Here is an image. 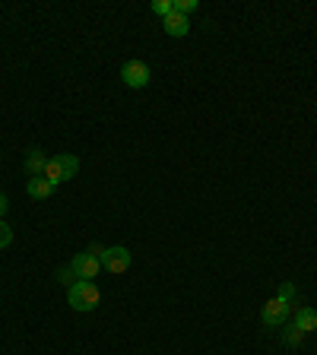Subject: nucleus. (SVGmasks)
<instances>
[{
    "mask_svg": "<svg viewBox=\"0 0 317 355\" xmlns=\"http://www.w3.org/2000/svg\"><path fill=\"white\" fill-rule=\"evenodd\" d=\"M302 336H305V333H302V330H298V327H295V324L289 327V336H286V340H289V343H292V346H298V343H302Z\"/></svg>",
    "mask_w": 317,
    "mask_h": 355,
    "instance_id": "obj_16",
    "label": "nucleus"
},
{
    "mask_svg": "<svg viewBox=\"0 0 317 355\" xmlns=\"http://www.w3.org/2000/svg\"><path fill=\"white\" fill-rule=\"evenodd\" d=\"M22 168H26V175H29V178L44 175V168H48V155H44L42 149H29V153H26V162H22Z\"/></svg>",
    "mask_w": 317,
    "mask_h": 355,
    "instance_id": "obj_8",
    "label": "nucleus"
},
{
    "mask_svg": "<svg viewBox=\"0 0 317 355\" xmlns=\"http://www.w3.org/2000/svg\"><path fill=\"white\" fill-rule=\"evenodd\" d=\"M70 270H74L76 279H89V282H92L98 276V270H102V260H98L92 251H83V254H76V257L70 260Z\"/></svg>",
    "mask_w": 317,
    "mask_h": 355,
    "instance_id": "obj_5",
    "label": "nucleus"
},
{
    "mask_svg": "<svg viewBox=\"0 0 317 355\" xmlns=\"http://www.w3.org/2000/svg\"><path fill=\"white\" fill-rule=\"evenodd\" d=\"M58 282H60V286H67V288H70V286L76 282V276H74V270H70V263L60 266V270H58Z\"/></svg>",
    "mask_w": 317,
    "mask_h": 355,
    "instance_id": "obj_13",
    "label": "nucleus"
},
{
    "mask_svg": "<svg viewBox=\"0 0 317 355\" xmlns=\"http://www.w3.org/2000/svg\"><path fill=\"white\" fill-rule=\"evenodd\" d=\"M171 7H175V13L187 16V13H194V10H197L200 3H197V0H171Z\"/></svg>",
    "mask_w": 317,
    "mask_h": 355,
    "instance_id": "obj_11",
    "label": "nucleus"
},
{
    "mask_svg": "<svg viewBox=\"0 0 317 355\" xmlns=\"http://www.w3.org/2000/svg\"><path fill=\"white\" fill-rule=\"evenodd\" d=\"M149 10H153L155 16H162V19H165V16H169L175 7H171V0H153V3H149Z\"/></svg>",
    "mask_w": 317,
    "mask_h": 355,
    "instance_id": "obj_12",
    "label": "nucleus"
},
{
    "mask_svg": "<svg viewBox=\"0 0 317 355\" xmlns=\"http://www.w3.org/2000/svg\"><path fill=\"white\" fill-rule=\"evenodd\" d=\"M289 314H292V304L282 302V298H270V302L264 304V311H260V320H264L266 327H286Z\"/></svg>",
    "mask_w": 317,
    "mask_h": 355,
    "instance_id": "obj_6",
    "label": "nucleus"
},
{
    "mask_svg": "<svg viewBox=\"0 0 317 355\" xmlns=\"http://www.w3.org/2000/svg\"><path fill=\"white\" fill-rule=\"evenodd\" d=\"M276 298H282V302L292 304V298H295V286H292V282H280V292H276Z\"/></svg>",
    "mask_w": 317,
    "mask_h": 355,
    "instance_id": "obj_15",
    "label": "nucleus"
},
{
    "mask_svg": "<svg viewBox=\"0 0 317 355\" xmlns=\"http://www.w3.org/2000/svg\"><path fill=\"white\" fill-rule=\"evenodd\" d=\"M162 26H165V32H169L171 38H185L187 32H191V22H187V16L175 13V10H171V13L162 19Z\"/></svg>",
    "mask_w": 317,
    "mask_h": 355,
    "instance_id": "obj_7",
    "label": "nucleus"
},
{
    "mask_svg": "<svg viewBox=\"0 0 317 355\" xmlns=\"http://www.w3.org/2000/svg\"><path fill=\"white\" fill-rule=\"evenodd\" d=\"M98 260H102V270H108V273L121 276V273H127V270H130L133 254L127 251L124 244H114V248H102Z\"/></svg>",
    "mask_w": 317,
    "mask_h": 355,
    "instance_id": "obj_3",
    "label": "nucleus"
},
{
    "mask_svg": "<svg viewBox=\"0 0 317 355\" xmlns=\"http://www.w3.org/2000/svg\"><path fill=\"white\" fill-rule=\"evenodd\" d=\"M292 324H295L298 330L308 336V333L317 330V311H314V308H298L295 314H292Z\"/></svg>",
    "mask_w": 317,
    "mask_h": 355,
    "instance_id": "obj_10",
    "label": "nucleus"
},
{
    "mask_svg": "<svg viewBox=\"0 0 317 355\" xmlns=\"http://www.w3.org/2000/svg\"><path fill=\"white\" fill-rule=\"evenodd\" d=\"M51 191H54V184L44 175L29 178V181H26V193H29L32 200H48V197H51Z\"/></svg>",
    "mask_w": 317,
    "mask_h": 355,
    "instance_id": "obj_9",
    "label": "nucleus"
},
{
    "mask_svg": "<svg viewBox=\"0 0 317 355\" xmlns=\"http://www.w3.org/2000/svg\"><path fill=\"white\" fill-rule=\"evenodd\" d=\"M67 304L80 314H89V311H96L102 304V292L96 288V282L89 279H76L74 286L67 288Z\"/></svg>",
    "mask_w": 317,
    "mask_h": 355,
    "instance_id": "obj_1",
    "label": "nucleus"
},
{
    "mask_svg": "<svg viewBox=\"0 0 317 355\" xmlns=\"http://www.w3.org/2000/svg\"><path fill=\"white\" fill-rule=\"evenodd\" d=\"M76 171H80V159H76L74 153H58L54 159H48L44 178L58 187V184H64V181H70V178H76Z\"/></svg>",
    "mask_w": 317,
    "mask_h": 355,
    "instance_id": "obj_2",
    "label": "nucleus"
},
{
    "mask_svg": "<svg viewBox=\"0 0 317 355\" xmlns=\"http://www.w3.org/2000/svg\"><path fill=\"white\" fill-rule=\"evenodd\" d=\"M10 244H13V229L0 219V251H3V248H10Z\"/></svg>",
    "mask_w": 317,
    "mask_h": 355,
    "instance_id": "obj_14",
    "label": "nucleus"
},
{
    "mask_svg": "<svg viewBox=\"0 0 317 355\" xmlns=\"http://www.w3.org/2000/svg\"><path fill=\"white\" fill-rule=\"evenodd\" d=\"M121 80H124L127 89H146L149 80H153V70H149V64H143V60H127V64L121 67Z\"/></svg>",
    "mask_w": 317,
    "mask_h": 355,
    "instance_id": "obj_4",
    "label": "nucleus"
},
{
    "mask_svg": "<svg viewBox=\"0 0 317 355\" xmlns=\"http://www.w3.org/2000/svg\"><path fill=\"white\" fill-rule=\"evenodd\" d=\"M7 209H10V200H7V193H0V219L7 216Z\"/></svg>",
    "mask_w": 317,
    "mask_h": 355,
    "instance_id": "obj_17",
    "label": "nucleus"
}]
</instances>
